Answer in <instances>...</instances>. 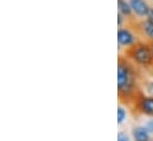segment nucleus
<instances>
[{
    "instance_id": "nucleus-1",
    "label": "nucleus",
    "mask_w": 153,
    "mask_h": 141,
    "mask_svg": "<svg viewBox=\"0 0 153 141\" xmlns=\"http://www.w3.org/2000/svg\"><path fill=\"white\" fill-rule=\"evenodd\" d=\"M127 56L131 57L137 64L149 67L153 63V56L150 44L134 43L127 49Z\"/></svg>"
},
{
    "instance_id": "nucleus-2",
    "label": "nucleus",
    "mask_w": 153,
    "mask_h": 141,
    "mask_svg": "<svg viewBox=\"0 0 153 141\" xmlns=\"http://www.w3.org/2000/svg\"><path fill=\"white\" fill-rule=\"evenodd\" d=\"M133 87V76L132 69L128 65L126 61H123L122 57H119V64H117V88H119V95L122 93L128 91Z\"/></svg>"
},
{
    "instance_id": "nucleus-3",
    "label": "nucleus",
    "mask_w": 153,
    "mask_h": 141,
    "mask_svg": "<svg viewBox=\"0 0 153 141\" xmlns=\"http://www.w3.org/2000/svg\"><path fill=\"white\" fill-rule=\"evenodd\" d=\"M117 42H119V47H121V46L129 47L134 43H137V38H135L134 33L129 29L119 27V31H117Z\"/></svg>"
},
{
    "instance_id": "nucleus-4",
    "label": "nucleus",
    "mask_w": 153,
    "mask_h": 141,
    "mask_svg": "<svg viewBox=\"0 0 153 141\" xmlns=\"http://www.w3.org/2000/svg\"><path fill=\"white\" fill-rule=\"evenodd\" d=\"M129 4H131V7L137 17H139V18L147 17L151 6L149 5V2L146 0H129Z\"/></svg>"
},
{
    "instance_id": "nucleus-5",
    "label": "nucleus",
    "mask_w": 153,
    "mask_h": 141,
    "mask_svg": "<svg viewBox=\"0 0 153 141\" xmlns=\"http://www.w3.org/2000/svg\"><path fill=\"white\" fill-rule=\"evenodd\" d=\"M138 31L143 36H145L146 38H149L150 40H153V22L150 19H144L141 22H139L137 24Z\"/></svg>"
},
{
    "instance_id": "nucleus-6",
    "label": "nucleus",
    "mask_w": 153,
    "mask_h": 141,
    "mask_svg": "<svg viewBox=\"0 0 153 141\" xmlns=\"http://www.w3.org/2000/svg\"><path fill=\"white\" fill-rule=\"evenodd\" d=\"M117 10H119V13H121L126 19H129V20L134 19L135 14L128 0H117Z\"/></svg>"
},
{
    "instance_id": "nucleus-7",
    "label": "nucleus",
    "mask_w": 153,
    "mask_h": 141,
    "mask_svg": "<svg viewBox=\"0 0 153 141\" xmlns=\"http://www.w3.org/2000/svg\"><path fill=\"white\" fill-rule=\"evenodd\" d=\"M133 138L135 141H150V133L145 126H137L132 131Z\"/></svg>"
},
{
    "instance_id": "nucleus-8",
    "label": "nucleus",
    "mask_w": 153,
    "mask_h": 141,
    "mask_svg": "<svg viewBox=\"0 0 153 141\" xmlns=\"http://www.w3.org/2000/svg\"><path fill=\"white\" fill-rule=\"evenodd\" d=\"M139 107H140V110L144 114L153 116V97H144L140 101V106Z\"/></svg>"
},
{
    "instance_id": "nucleus-9",
    "label": "nucleus",
    "mask_w": 153,
    "mask_h": 141,
    "mask_svg": "<svg viewBox=\"0 0 153 141\" xmlns=\"http://www.w3.org/2000/svg\"><path fill=\"white\" fill-rule=\"evenodd\" d=\"M126 116H127L126 110H125L122 107H119V108H117V123L121 125V123L126 120Z\"/></svg>"
},
{
    "instance_id": "nucleus-10",
    "label": "nucleus",
    "mask_w": 153,
    "mask_h": 141,
    "mask_svg": "<svg viewBox=\"0 0 153 141\" xmlns=\"http://www.w3.org/2000/svg\"><path fill=\"white\" fill-rule=\"evenodd\" d=\"M117 141H131L128 134H126L125 132H119L117 134Z\"/></svg>"
},
{
    "instance_id": "nucleus-11",
    "label": "nucleus",
    "mask_w": 153,
    "mask_h": 141,
    "mask_svg": "<svg viewBox=\"0 0 153 141\" xmlns=\"http://www.w3.org/2000/svg\"><path fill=\"white\" fill-rule=\"evenodd\" d=\"M144 126H145V128L149 131L150 134H153V119L152 120H147Z\"/></svg>"
},
{
    "instance_id": "nucleus-12",
    "label": "nucleus",
    "mask_w": 153,
    "mask_h": 141,
    "mask_svg": "<svg viewBox=\"0 0 153 141\" xmlns=\"http://www.w3.org/2000/svg\"><path fill=\"white\" fill-rule=\"evenodd\" d=\"M126 18L121 14V13H117V25H119V27H122V25H123V22L126 23Z\"/></svg>"
},
{
    "instance_id": "nucleus-13",
    "label": "nucleus",
    "mask_w": 153,
    "mask_h": 141,
    "mask_svg": "<svg viewBox=\"0 0 153 141\" xmlns=\"http://www.w3.org/2000/svg\"><path fill=\"white\" fill-rule=\"evenodd\" d=\"M146 18L153 22V7H151V8H150V11H149V14H147V17H146Z\"/></svg>"
},
{
    "instance_id": "nucleus-14",
    "label": "nucleus",
    "mask_w": 153,
    "mask_h": 141,
    "mask_svg": "<svg viewBox=\"0 0 153 141\" xmlns=\"http://www.w3.org/2000/svg\"><path fill=\"white\" fill-rule=\"evenodd\" d=\"M150 47H151V51H152V56H153V40H151V43H150Z\"/></svg>"
},
{
    "instance_id": "nucleus-15",
    "label": "nucleus",
    "mask_w": 153,
    "mask_h": 141,
    "mask_svg": "<svg viewBox=\"0 0 153 141\" xmlns=\"http://www.w3.org/2000/svg\"><path fill=\"white\" fill-rule=\"evenodd\" d=\"M128 1H129V0H128Z\"/></svg>"
}]
</instances>
